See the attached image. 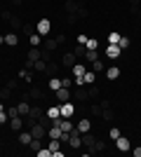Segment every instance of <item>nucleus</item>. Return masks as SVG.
<instances>
[{"label": "nucleus", "mask_w": 141, "mask_h": 157, "mask_svg": "<svg viewBox=\"0 0 141 157\" xmlns=\"http://www.w3.org/2000/svg\"><path fill=\"white\" fill-rule=\"evenodd\" d=\"M35 31L40 33L42 38H47V35L52 33V21H49V19H38V24H35Z\"/></svg>", "instance_id": "1"}, {"label": "nucleus", "mask_w": 141, "mask_h": 157, "mask_svg": "<svg viewBox=\"0 0 141 157\" xmlns=\"http://www.w3.org/2000/svg\"><path fill=\"white\" fill-rule=\"evenodd\" d=\"M45 115H47V120L54 124V122H59V120H61V108H59V105H49V108L45 110Z\"/></svg>", "instance_id": "2"}, {"label": "nucleus", "mask_w": 141, "mask_h": 157, "mask_svg": "<svg viewBox=\"0 0 141 157\" xmlns=\"http://www.w3.org/2000/svg\"><path fill=\"white\" fill-rule=\"evenodd\" d=\"M59 108H61V117H64V120H71V117H73V113H75V105L71 103V101H64V103H61Z\"/></svg>", "instance_id": "3"}, {"label": "nucleus", "mask_w": 141, "mask_h": 157, "mask_svg": "<svg viewBox=\"0 0 141 157\" xmlns=\"http://www.w3.org/2000/svg\"><path fill=\"white\" fill-rule=\"evenodd\" d=\"M57 47H59V42H57V38H42V54H49V52H54V49H57Z\"/></svg>", "instance_id": "4"}, {"label": "nucleus", "mask_w": 141, "mask_h": 157, "mask_svg": "<svg viewBox=\"0 0 141 157\" xmlns=\"http://www.w3.org/2000/svg\"><path fill=\"white\" fill-rule=\"evenodd\" d=\"M54 96H57V101H59V103L71 101V89H68V87H59V89L54 92Z\"/></svg>", "instance_id": "5"}, {"label": "nucleus", "mask_w": 141, "mask_h": 157, "mask_svg": "<svg viewBox=\"0 0 141 157\" xmlns=\"http://www.w3.org/2000/svg\"><path fill=\"white\" fill-rule=\"evenodd\" d=\"M115 145H118V150H120V152L132 150V143H129V138H125V136H118V138H115Z\"/></svg>", "instance_id": "6"}, {"label": "nucleus", "mask_w": 141, "mask_h": 157, "mask_svg": "<svg viewBox=\"0 0 141 157\" xmlns=\"http://www.w3.org/2000/svg\"><path fill=\"white\" fill-rule=\"evenodd\" d=\"M75 63H78V56H75L73 52H66V54H64V59H61V66H66V68H73Z\"/></svg>", "instance_id": "7"}, {"label": "nucleus", "mask_w": 141, "mask_h": 157, "mask_svg": "<svg viewBox=\"0 0 141 157\" xmlns=\"http://www.w3.org/2000/svg\"><path fill=\"white\" fill-rule=\"evenodd\" d=\"M45 134H47L45 124H40V122H38V124H31V136L33 138H42Z\"/></svg>", "instance_id": "8"}, {"label": "nucleus", "mask_w": 141, "mask_h": 157, "mask_svg": "<svg viewBox=\"0 0 141 157\" xmlns=\"http://www.w3.org/2000/svg\"><path fill=\"white\" fill-rule=\"evenodd\" d=\"M120 54H122V49L118 45H106V56L108 59H120Z\"/></svg>", "instance_id": "9"}, {"label": "nucleus", "mask_w": 141, "mask_h": 157, "mask_svg": "<svg viewBox=\"0 0 141 157\" xmlns=\"http://www.w3.org/2000/svg\"><path fill=\"white\" fill-rule=\"evenodd\" d=\"M80 136H82V145H85V148H89V152H94V141H96V138L92 136V131L80 134Z\"/></svg>", "instance_id": "10"}, {"label": "nucleus", "mask_w": 141, "mask_h": 157, "mask_svg": "<svg viewBox=\"0 0 141 157\" xmlns=\"http://www.w3.org/2000/svg\"><path fill=\"white\" fill-rule=\"evenodd\" d=\"M10 127H12V131H21V129H24V117H21V115L10 117Z\"/></svg>", "instance_id": "11"}, {"label": "nucleus", "mask_w": 141, "mask_h": 157, "mask_svg": "<svg viewBox=\"0 0 141 157\" xmlns=\"http://www.w3.org/2000/svg\"><path fill=\"white\" fill-rule=\"evenodd\" d=\"M75 129H78V134H87V131H92V122L85 117V120H80V122L75 124Z\"/></svg>", "instance_id": "12"}, {"label": "nucleus", "mask_w": 141, "mask_h": 157, "mask_svg": "<svg viewBox=\"0 0 141 157\" xmlns=\"http://www.w3.org/2000/svg\"><path fill=\"white\" fill-rule=\"evenodd\" d=\"M54 124H59L61 131H68V134H73V131H75V127H73V122H71V120H64V117H61L59 122H54Z\"/></svg>", "instance_id": "13"}, {"label": "nucleus", "mask_w": 141, "mask_h": 157, "mask_svg": "<svg viewBox=\"0 0 141 157\" xmlns=\"http://www.w3.org/2000/svg\"><path fill=\"white\" fill-rule=\"evenodd\" d=\"M106 80H118L120 78V68H118V66H111V68H106Z\"/></svg>", "instance_id": "14"}, {"label": "nucleus", "mask_w": 141, "mask_h": 157, "mask_svg": "<svg viewBox=\"0 0 141 157\" xmlns=\"http://www.w3.org/2000/svg\"><path fill=\"white\" fill-rule=\"evenodd\" d=\"M28 42H31V47H40V45H42V35H40L38 31L31 33V35H28Z\"/></svg>", "instance_id": "15"}, {"label": "nucleus", "mask_w": 141, "mask_h": 157, "mask_svg": "<svg viewBox=\"0 0 141 157\" xmlns=\"http://www.w3.org/2000/svg\"><path fill=\"white\" fill-rule=\"evenodd\" d=\"M17 113H19L21 117H28V113H31V105H28V101H21V103L17 105Z\"/></svg>", "instance_id": "16"}, {"label": "nucleus", "mask_w": 141, "mask_h": 157, "mask_svg": "<svg viewBox=\"0 0 141 157\" xmlns=\"http://www.w3.org/2000/svg\"><path fill=\"white\" fill-rule=\"evenodd\" d=\"M17 42H19V38H17V31H12V33H7V35H5V45L17 47Z\"/></svg>", "instance_id": "17"}, {"label": "nucleus", "mask_w": 141, "mask_h": 157, "mask_svg": "<svg viewBox=\"0 0 141 157\" xmlns=\"http://www.w3.org/2000/svg\"><path fill=\"white\" fill-rule=\"evenodd\" d=\"M61 134H64V131H61L59 124H52V129H47V136L49 138H61Z\"/></svg>", "instance_id": "18"}, {"label": "nucleus", "mask_w": 141, "mask_h": 157, "mask_svg": "<svg viewBox=\"0 0 141 157\" xmlns=\"http://www.w3.org/2000/svg\"><path fill=\"white\" fill-rule=\"evenodd\" d=\"M33 68H35L38 73H45V71H47V61H45V56H40V59L35 61V63H33Z\"/></svg>", "instance_id": "19"}, {"label": "nucleus", "mask_w": 141, "mask_h": 157, "mask_svg": "<svg viewBox=\"0 0 141 157\" xmlns=\"http://www.w3.org/2000/svg\"><path fill=\"white\" fill-rule=\"evenodd\" d=\"M47 75H57L59 73V63H54V61H47Z\"/></svg>", "instance_id": "20"}, {"label": "nucleus", "mask_w": 141, "mask_h": 157, "mask_svg": "<svg viewBox=\"0 0 141 157\" xmlns=\"http://www.w3.org/2000/svg\"><path fill=\"white\" fill-rule=\"evenodd\" d=\"M31 138H33V136H31V131H21V134H19V143L28 145V143H31Z\"/></svg>", "instance_id": "21"}, {"label": "nucleus", "mask_w": 141, "mask_h": 157, "mask_svg": "<svg viewBox=\"0 0 141 157\" xmlns=\"http://www.w3.org/2000/svg\"><path fill=\"white\" fill-rule=\"evenodd\" d=\"M92 71H94V73H104V71H106V66H104V61H101V59L92 61Z\"/></svg>", "instance_id": "22"}, {"label": "nucleus", "mask_w": 141, "mask_h": 157, "mask_svg": "<svg viewBox=\"0 0 141 157\" xmlns=\"http://www.w3.org/2000/svg\"><path fill=\"white\" fill-rule=\"evenodd\" d=\"M82 78H85V85H94L96 73H94V71H85V75H82Z\"/></svg>", "instance_id": "23"}, {"label": "nucleus", "mask_w": 141, "mask_h": 157, "mask_svg": "<svg viewBox=\"0 0 141 157\" xmlns=\"http://www.w3.org/2000/svg\"><path fill=\"white\" fill-rule=\"evenodd\" d=\"M59 87H61V78H54V75H52V78H49V89H52V92H57Z\"/></svg>", "instance_id": "24"}, {"label": "nucleus", "mask_w": 141, "mask_h": 157, "mask_svg": "<svg viewBox=\"0 0 141 157\" xmlns=\"http://www.w3.org/2000/svg\"><path fill=\"white\" fill-rule=\"evenodd\" d=\"M120 38H122L120 33H115V31H111V33H108V45H118V40H120Z\"/></svg>", "instance_id": "25"}, {"label": "nucleus", "mask_w": 141, "mask_h": 157, "mask_svg": "<svg viewBox=\"0 0 141 157\" xmlns=\"http://www.w3.org/2000/svg\"><path fill=\"white\" fill-rule=\"evenodd\" d=\"M85 71H87V68H85L82 63H75V66H73V78H78V75H85Z\"/></svg>", "instance_id": "26"}, {"label": "nucleus", "mask_w": 141, "mask_h": 157, "mask_svg": "<svg viewBox=\"0 0 141 157\" xmlns=\"http://www.w3.org/2000/svg\"><path fill=\"white\" fill-rule=\"evenodd\" d=\"M19 78L24 80V82H31V80H33V75L28 73V68H21V71H19Z\"/></svg>", "instance_id": "27"}, {"label": "nucleus", "mask_w": 141, "mask_h": 157, "mask_svg": "<svg viewBox=\"0 0 141 157\" xmlns=\"http://www.w3.org/2000/svg\"><path fill=\"white\" fill-rule=\"evenodd\" d=\"M28 145H31V150H33V152H38V150H40V148H42L40 138H31V143H28Z\"/></svg>", "instance_id": "28"}, {"label": "nucleus", "mask_w": 141, "mask_h": 157, "mask_svg": "<svg viewBox=\"0 0 141 157\" xmlns=\"http://www.w3.org/2000/svg\"><path fill=\"white\" fill-rule=\"evenodd\" d=\"M73 54H75V56H85V54H87V47H85V45H75Z\"/></svg>", "instance_id": "29"}, {"label": "nucleus", "mask_w": 141, "mask_h": 157, "mask_svg": "<svg viewBox=\"0 0 141 157\" xmlns=\"http://www.w3.org/2000/svg\"><path fill=\"white\" fill-rule=\"evenodd\" d=\"M85 59H87V61H96V59H99V52H96V49H87Z\"/></svg>", "instance_id": "30"}, {"label": "nucleus", "mask_w": 141, "mask_h": 157, "mask_svg": "<svg viewBox=\"0 0 141 157\" xmlns=\"http://www.w3.org/2000/svg\"><path fill=\"white\" fill-rule=\"evenodd\" d=\"M85 47H87V49H99V40L96 38H87V45Z\"/></svg>", "instance_id": "31"}, {"label": "nucleus", "mask_w": 141, "mask_h": 157, "mask_svg": "<svg viewBox=\"0 0 141 157\" xmlns=\"http://www.w3.org/2000/svg\"><path fill=\"white\" fill-rule=\"evenodd\" d=\"M89 113H92V115H101V113H104V108H101L99 103H94V105H89Z\"/></svg>", "instance_id": "32"}, {"label": "nucleus", "mask_w": 141, "mask_h": 157, "mask_svg": "<svg viewBox=\"0 0 141 157\" xmlns=\"http://www.w3.org/2000/svg\"><path fill=\"white\" fill-rule=\"evenodd\" d=\"M129 45H132V42H129V38H120V40H118V47H120V49H127Z\"/></svg>", "instance_id": "33"}, {"label": "nucleus", "mask_w": 141, "mask_h": 157, "mask_svg": "<svg viewBox=\"0 0 141 157\" xmlns=\"http://www.w3.org/2000/svg\"><path fill=\"white\" fill-rule=\"evenodd\" d=\"M101 150H106V143L104 141H94V152H101Z\"/></svg>", "instance_id": "34"}, {"label": "nucleus", "mask_w": 141, "mask_h": 157, "mask_svg": "<svg viewBox=\"0 0 141 157\" xmlns=\"http://www.w3.org/2000/svg\"><path fill=\"white\" fill-rule=\"evenodd\" d=\"M101 117L106 120V122H111V120H113L115 115H113V113H111V110H108V108H104V113H101Z\"/></svg>", "instance_id": "35"}, {"label": "nucleus", "mask_w": 141, "mask_h": 157, "mask_svg": "<svg viewBox=\"0 0 141 157\" xmlns=\"http://www.w3.org/2000/svg\"><path fill=\"white\" fill-rule=\"evenodd\" d=\"M108 136H111V138H113V141H115V138H118V136H122V131L118 129V127H113V129L108 131Z\"/></svg>", "instance_id": "36"}, {"label": "nucleus", "mask_w": 141, "mask_h": 157, "mask_svg": "<svg viewBox=\"0 0 141 157\" xmlns=\"http://www.w3.org/2000/svg\"><path fill=\"white\" fill-rule=\"evenodd\" d=\"M38 157H52V150H49V148H40V150H38Z\"/></svg>", "instance_id": "37"}, {"label": "nucleus", "mask_w": 141, "mask_h": 157, "mask_svg": "<svg viewBox=\"0 0 141 157\" xmlns=\"http://www.w3.org/2000/svg\"><path fill=\"white\" fill-rule=\"evenodd\" d=\"M7 120H10V115H7V110H5V108H0V124H5Z\"/></svg>", "instance_id": "38"}, {"label": "nucleus", "mask_w": 141, "mask_h": 157, "mask_svg": "<svg viewBox=\"0 0 141 157\" xmlns=\"http://www.w3.org/2000/svg\"><path fill=\"white\" fill-rule=\"evenodd\" d=\"M12 96V89H10V87H5V89H2V92H0V98H2V101H5V98H10Z\"/></svg>", "instance_id": "39"}, {"label": "nucleus", "mask_w": 141, "mask_h": 157, "mask_svg": "<svg viewBox=\"0 0 141 157\" xmlns=\"http://www.w3.org/2000/svg\"><path fill=\"white\" fill-rule=\"evenodd\" d=\"M21 31L26 33V35H31V33H35V28L31 26V24H24V26H21Z\"/></svg>", "instance_id": "40"}, {"label": "nucleus", "mask_w": 141, "mask_h": 157, "mask_svg": "<svg viewBox=\"0 0 141 157\" xmlns=\"http://www.w3.org/2000/svg\"><path fill=\"white\" fill-rule=\"evenodd\" d=\"M66 12H78V5H75V2H71V0H68V2H66Z\"/></svg>", "instance_id": "41"}, {"label": "nucleus", "mask_w": 141, "mask_h": 157, "mask_svg": "<svg viewBox=\"0 0 141 157\" xmlns=\"http://www.w3.org/2000/svg\"><path fill=\"white\" fill-rule=\"evenodd\" d=\"M75 40H78V45H87V35H85V33H80Z\"/></svg>", "instance_id": "42"}, {"label": "nucleus", "mask_w": 141, "mask_h": 157, "mask_svg": "<svg viewBox=\"0 0 141 157\" xmlns=\"http://www.w3.org/2000/svg\"><path fill=\"white\" fill-rule=\"evenodd\" d=\"M28 94H31V96H33V98H40V96H42V94H40V89H38V87H33V89H31V92H28Z\"/></svg>", "instance_id": "43"}, {"label": "nucleus", "mask_w": 141, "mask_h": 157, "mask_svg": "<svg viewBox=\"0 0 141 157\" xmlns=\"http://www.w3.org/2000/svg\"><path fill=\"white\" fill-rule=\"evenodd\" d=\"M10 24H12V28H14V31H17V28H21V21H19V19H14V17L10 19Z\"/></svg>", "instance_id": "44"}, {"label": "nucleus", "mask_w": 141, "mask_h": 157, "mask_svg": "<svg viewBox=\"0 0 141 157\" xmlns=\"http://www.w3.org/2000/svg\"><path fill=\"white\" fill-rule=\"evenodd\" d=\"M61 87H68V89H71V78H61Z\"/></svg>", "instance_id": "45"}, {"label": "nucleus", "mask_w": 141, "mask_h": 157, "mask_svg": "<svg viewBox=\"0 0 141 157\" xmlns=\"http://www.w3.org/2000/svg\"><path fill=\"white\" fill-rule=\"evenodd\" d=\"M7 115H10V117H14V115H19V113H17V105H12V108L7 110Z\"/></svg>", "instance_id": "46"}, {"label": "nucleus", "mask_w": 141, "mask_h": 157, "mask_svg": "<svg viewBox=\"0 0 141 157\" xmlns=\"http://www.w3.org/2000/svg\"><path fill=\"white\" fill-rule=\"evenodd\" d=\"M33 63H35V61H31V59H26V61H24V68H28V71H31V68H33Z\"/></svg>", "instance_id": "47"}, {"label": "nucleus", "mask_w": 141, "mask_h": 157, "mask_svg": "<svg viewBox=\"0 0 141 157\" xmlns=\"http://www.w3.org/2000/svg\"><path fill=\"white\" fill-rule=\"evenodd\" d=\"M2 19L10 21V19H12V12H7V10H5V12H2Z\"/></svg>", "instance_id": "48"}, {"label": "nucleus", "mask_w": 141, "mask_h": 157, "mask_svg": "<svg viewBox=\"0 0 141 157\" xmlns=\"http://www.w3.org/2000/svg\"><path fill=\"white\" fill-rule=\"evenodd\" d=\"M132 152H134V157H141V145H139V148H134Z\"/></svg>", "instance_id": "49"}, {"label": "nucleus", "mask_w": 141, "mask_h": 157, "mask_svg": "<svg viewBox=\"0 0 141 157\" xmlns=\"http://www.w3.org/2000/svg\"><path fill=\"white\" fill-rule=\"evenodd\" d=\"M0 45H5V35H0Z\"/></svg>", "instance_id": "50"}, {"label": "nucleus", "mask_w": 141, "mask_h": 157, "mask_svg": "<svg viewBox=\"0 0 141 157\" xmlns=\"http://www.w3.org/2000/svg\"><path fill=\"white\" fill-rule=\"evenodd\" d=\"M139 17H141V10H139Z\"/></svg>", "instance_id": "51"}]
</instances>
